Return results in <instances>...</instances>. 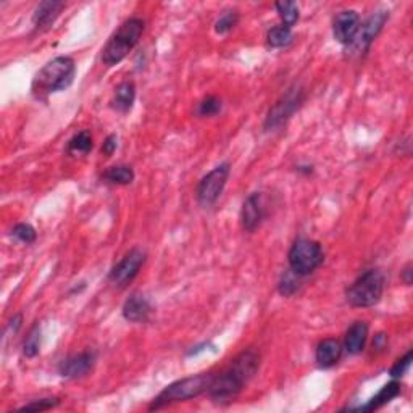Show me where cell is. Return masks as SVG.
I'll use <instances>...</instances> for the list:
<instances>
[{
	"label": "cell",
	"instance_id": "cell-1",
	"mask_svg": "<svg viewBox=\"0 0 413 413\" xmlns=\"http://www.w3.org/2000/svg\"><path fill=\"white\" fill-rule=\"evenodd\" d=\"M258 368H260V354L253 349H247L232 360L223 372L214 374L206 393L218 404L231 402L255 376Z\"/></svg>",
	"mask_w": 413,
	"mask_h": 413
},
{
	"label": "cell",
	"instance_id": "cell-2",
	"mask_svg": "<svg viewBox=\"0 0 413 413\" xmlns=\"http://www.w3.org/2000/svg\"><path fill=\"white\" fill-rule=\"evenodd\" d=\"M76 66L70 57H57L41 68L33 81V94L38 99L52 92L65 91L75 79Z\"/></svg>",
	"mask_w": 413,
	"mask_h": 413
},
{
	"label": "cell",
	"instance_id": "cell-3",
	"mask_svg": "<svg viewBox=\"0 0 413 413\" xmlns=\"http://www.w3.org/2000/svg\"><path fill=\"white\" fill-rule=\"evenodd\" d=\"M146 23L141 18H130L120 26L102 50V62L107 66H115L128 57L144 33Z\"/></svg>",
	"mask_w": 413,
	"mask_h": 413
},
{
	"label": "cell",
	"instance_id": "cell-4",
	"mask_svg": "<svg viewBox=\"0 0 413 413\" xmlns=\"http://www.w3.org/2000/svg\"><path fill=\"white\" fill-rule=\"evenodd\" d=\"M211 379H214V374L211 373H199L174 381V383L167 386V388L153 399L149 410H158L167 405L176 404V402H184L194 399V397H199L200 394L209 391Z\"/></svg>",
	"mask_w": 413,
	"mask_h": 413
},
{
	"label": "cell",
	"instance_id": "cell-5",
	"mask_svg": "<svg viewBox=\"0 0 413 413\" xmlns=\"http://www.w3.org/2000/svg\"><path fill=\"white\" fill-rule=\"evenodd\" d=\"M384 293V276L379 270H368L347 288L346 298L352 307L365 309L378 304Z\"/></svg>",
	"mask_w": 413,
	"mask_h": 413
},
{
	"label": "cell",
	"instance_id": "cell-6",
	"mask_svg": "<svg viewBox=\"0 0 413 413\" xmlns=\"http://www.w3.org/2000/svg\"><path fill=\"white\" fill-rule=\"evenodd\" d=\"M288 260L290 272L299 274V276H309L325 260V253H323V248L316 241L300 237L290 247Z\"/></svg>",
	"mask_w": 413,
	"mask_h": 413
},
{
	"label": "cell",
	"instance_id": "cell-7",
	"mask_svg": "<svg viewBox=\"0 0 413 413\" xmlns=\"http://www.w3.org/2000/svg\"><path fill=\"white\" fill-rule=\"evenodd\" d=\"M230 173V163H221V165L211 169L210 173H206L205 176L200 179L197 190H195V194H197V202L202 206H206V209L215 205L216 200L220 199V195L223 194Z\"/></svg>",
	"mask_w": 413,
	"mask_h": 413
},
{
	"label": "cell",
	"instance_id": "cell-8",
	"mask_svg": "<svg viewBox=\"0 0 413 413\" xmlns=\"http://www.w3.org/2000/svg\"><path fill=\"white\" fill-rule=\"evenodd\" d=\"M302 102H304V91L299 86L288 89V92L283 94L281 99L270 108L267 120H265V130L274 131L283 126L295 113Z\"/></svg>",
	"mask_w": 413,
	"mask_h": 413
},
{
	"label": "cell",
	"instance_id": "cell-9",
	"mask_svg": "<svg viewBox=\"0 0 413 413\" xmlns=\"http://www.w3.org/2000/svg\"><path fill=\"white\" fill-rule=\"evenodd\" d=\"M144 262L146 252L141 251V248H132L112 268V272L108 274V281L118 286V288H125L126 284H130L137 276Z\"/></svg>",
	"mask_w": 413,
	"mask_h": 413
},
{
	"label": "cell",
	"instance_id": "cell-10",
	"mask_svg": "<svg viewBox=\"0 0 413 413\" xmlns=\"http://www.w3.org/2000/svg\"><path fill=\"white\" fill-rule=\"evenodd\" d=\"M360 29V17L354 10H344L337 13L332 23V34L335 39L342 46H351L356 41Z\"/></svg>",
	"mask_w": 413,
	"mask_h": 413
},
{
	"label": "cell",
	"instance_id": "cell-11",
	"mask_svg": "<svg viewBox=\"0 0 413 413\" xmlns=\"http://www.w3.org/2000/svg\"><path fill=\"white\" fill-rule=\"evenodd\" d=\"M265 202H263V195L262 192H253L248 195L246 199L244 205H242V211H241V223L242 227L247 232H253L260 227L262 221L265 220Z\"/></svg>",
	"mask_w": 413,
	"mask_h": 413
},
{
	"label": "cell",
	"instance_id": "cell-12",
	"mask_svg": "<svg viewBox=\"0 0 413 413\" xmlns=\"http://www.w3.org/2000/svg\"><path fill=\"white\" fill-rule=\"evenodd\" d=\"M388 18L389 15L386 12H378L372 15L363 24H360L357 38L352 42L351 47H357V50H367L368 47L372 46V42L376 39V36L379 34V31L383 29Z\"/></svg>",
	"mask_w": 413,
	"mask_h": 413
},
{
	"label": "cell",
	"instance_id": "cell-13",
	"mask_svg": "<svg viewBox=\"0 0 413 413\" xmlns=\"http://www.w3.org/2000/svg\"><path fill=\"white\" fill-rule=\"evenodd\" d=\"M94 360V352H81L68 357L60 365V374L65 376V378H81L92 368Z\"/></svg>",
	"mask_w": 413,
	"mask_h": 413
},
{
	"label": "cell",
	"instance_id": "cell-14",
	"mask_svg": "<svg viewBox=\"0 0 413 413\" xmlns=\"http://www.w3.org/2000/svg\"><path fill=\"white\" fill-rule=\"evenodd\" d=\"M342 344L337 339L328 337L325 341H321L316 347L315 360L321 368H331L339 362V358L342 356Z\"/></svg>",
	"mask_w": 413,
	"mask_h": 413
},
{
	"label": "cell",
	"instance_id": "cell-15",
	"mask_svg": "<svg viewBox=\"0 0 413 413\" xmlns=\"http://www.w3.org/2000/svg\"><path fill=\"white\" fill-rule=\"evenodd\" d=\"M152 312L150 302L144 295L134 294L125 302L123 316L131 323H144L149 320Z\"/></svg>",
	"mask_w": 413,
	"mask_h": 413
},
{
	"label": "cell",
	"instance_id": "cell-16",
	"mask_svg": "<svg viewBox=\"0 0 413 413\" xmlns=\"http://www.w3.org/2000/svg\"><path fill=\"white\" fill-rule=\"evenodd\" d=\"M368 339V325L365 321H357L349 328L344 337V349L351 354V356H357L365 349Z\"/></svg>",
	"mask_w": 413,
	"mask_h": 413
},
{
	"label": "cell",
	"instance_id": "cell-17",
	"mask_svg": "<svg viewBox=\"0 0 413 413\" xmlns=\"http://www.w3.org/2000/svg\"><path fill=\"white\" fill-rule=\"evenodd\" d=\"M63 7H65V4L52 2V0H47V2L39 4V7L36 8V13L33 18L36 28L44 29L54 24V21L57 20L58 15H60Z\"/></svg>",
	"mask_w": 413,
	"mask_h": 413
},
{
	"label": "cell",
	"instance_id": "cell-18",
	"mask_svg": "<svg viewBox=\"0 0 413 413\" xmlns=\"http://www.w3.org/2000/svg\"><path fill=\"white\" fill-rule=\"evenodd\" d=\"M136 99V86L134 83L125 81L121 83L118 88L115 89L113 95V107L121 113H128L132 108V104H134Z\"/></svg>",
	"mask_w": 413,
	"mask_h": 413
},
{
	"label": "cell",
	"instance_id": "cell-19",
	"mask_svg": "<svg viewBox=\"0 0 413 413\" xmlns=\"http://www.w3.org/2000/svg\"><path fill=\"white\" fill-rule=\"evenodd\" d=\"M400 394V383L399 381H391L389 384H386L383 389L379 391L378 394H376L372 400L368 402L367 405L360 407L358 410H363V412H370V410H376L379 409V407H383L388 404V402H391L394 399V397H397Z\"/></svg>",
	"mask_w": 413,
	"mask_h": 413
},
{
	"label": "cell",
	"instance_id": "cell-20",
	"mask_svg": "<svg viewBox=\"0 0 413 413\" xmlns=\"http://www.w3.org/2000/svg\"><path fill=\"white\" fill-rule=\"evenodd\" d=\"M104 179L107 183L118 184V186H128V184L134 181V172H132L131 167L116 165L108 168L107 172L104 173Z\"/></svg>",
	"mask_w": 413,
	"mask_h": 413
},
{
	"label": "cell",
	"instance_id": "cell-21",
	"mask_svg": "<svg viewBox=\"0 0 413 413\" xmlns=\"http://www.w3.org/2000/svg\"><path fill=\"white\" fill-rule=\"evenodd\" d=\"M290 41H293V31L288 26L284 24H279V26H274L268 31L267 34V42L270 47H274V49H281V47H286L288 44H290Z\"/></svg>",
	"mask_w": 413,
	"mask_h": 413
},
{
	"label": "cell",
	"instance_id": "cell-22",
	"mask_svg": "<svg viewBox=\"0 0 413 413\" xmlns=\"http://www.w3.org/2000/svg\"><path fill=\"white\" fill-rule=\"evenodd\" d=\"M94 147L92 136L89 131H79L68 142V152L70 153H88Z\"/></svg>",
	"mask_w": 413,
	"mask_h": 413
},
{
	"label": "cell",
	"instance_id": "cell-23",
	"mask_svg": "<svg viewBox=\"0 0 413 413\" xmlns=\"http://www.w3.org/2000/svg\"><path fill=\"white\" fill-rule=\"evenodd\" d=\"M279 13V18L283 20V24L288 26V28H293V26L298 23L299 20V7L298 4L294 2H278L274 5Z\"/></svg>",
	"mask_w": 413,
	"mask_h": 413
},
{
	"label": "cell",
	"instance_id": "cell-24",
	"mask_svg": "<svg viewBox=\"0 0 413 413\" xmlns=\"http://www.w3.org/2000/svg\"><path fill=\"white\" fill-rule=\"evenodd\" d=\"M39 351H41V330H39V326L36 325L33 330L29 331V336L26 337L23 352H24L26 357L33 358V357L38 356Z\"/></svg>",
	"mask_w": 413,
	"mask_h": 413
},
{
	"label": "cell",
	"instance_id": "cell-25",
	"mask_svg": "<svg viewBox=\"0 0 413 413\" xmlns=\"http://www.w3.org/2000/svg\"><path fill=\"white\" fill-rule=\"evenodd\" d=\"M221 112V100L215 95H209L205 97L197 107L199 116H215Z\"/></svg>",
	"mask_w": 413,
	"mask_h": 413
},
{
	"label": "cell",
	"instance_id": "cell-26",
	"mask_svg": "<svg viewBox=\"0 0 413 413\" xmlns=\"http://www.w3.org/2000/svg\"><path fill=\"white\" fill-rule=\"evenodd\" d=\"M299 278L302 276L289 270L288 273L283 274V279L279 281V293L283 295H293L299 289Z\"/></svg>",
	"mask_w": 413,
	"mask_h": 413
},
{
	"label": "cell",
	"instance_id": "cell-27",
	"mask_svg": "<svg viewBox=\"0 0 413 413\" xmlns=\"http://www.w3.org/2000/svg\"><path fill=\"white\" fill-rule=\"evenodd\" d=\"M237 21H239V17H237L236 12H225L215 23V31L218 34H226L227 31L234 28Z\"/></svg>",
	"mask_w": 413,
	"mask_h": 413
},
{
	"label": "cell",
	"instance_id": "cell-28",
	"mask_svg": "<svg viewBox=\"0 0 413 413\" xmlns=\"http://www.w3.org/2000/svg\"><path fill=\"white\" fill-rule=\"evenodd\" d=\"M13 236L17 237L18 241L24 242V244H33L36 237H38V232H36V230L31 225L20 223L13 227Z\"/></svg>",
	"mask_w": 413,
	"mask_h": 413
},
{
	"label": "cell",
	"instance_id": "cell-29",
	"mask_svg": "<svg viewBox=\"0 0 413 413\" xmlns=\"http://www.w3.org/2000/svg\"><path fill=\"white\" fill-rule=\"evenodd\" d=\"M60 404L58 399H39V400H33L31 404H26L23 407H20L18 412H44V410H50L54 409Z\"/></svg>",
	"mask_w": 413,
	"mask_h": 413
},
{
	"label": "cell",
	"instance_id": "cell-30",
	"mask_svg": "<svg viewBox=\"0 0 413 413\" xmlns=\"http://www.w3.org/2000/svg\"><path fill=\"white\" fill-rule=\"evenodd\" d=\"M412 358H413V352L409 351L404 356V358L397 360L396 365L393 367V370H391V376H393V378H399V376L405 374V372H407V370H409L410 363H412Z\"/></svg>",
	"mask_w": 413,
	"mask_h": 413
},
{
	"label": "cell",
	"instance_id": "cell-31",
	"mask_svg": "<svg viewBox=\"0 0 413 413\" xmlns=\"http://www.w3.org/2000/svg\"><path fill=\"white\" fill-rule=\"evenodd\" d=\"M116 147H118V137H116L115 134H110L107 139L104 141L102 153L105 157H112L113 152L116 150Z\"/></svg>",
	"mask_w": 413,
	"mask_h": 413
},
{
	"label": "cell",
	"instance_id": "cell-32",
	"mask_svg": "<svg viewBox=\"0 0 413 413\" xmlns=\"http://www.w3.org/2000/svg\"><path fill=\"white\" fill-rule=\"evenodd\" d=\"M412 265L409 263L407 267L404 268V272H402V281H404L407 286L412 284Z\"/></svg>",
	"mask_w": 413,
	"mask_h": 413
}]
</instances>
